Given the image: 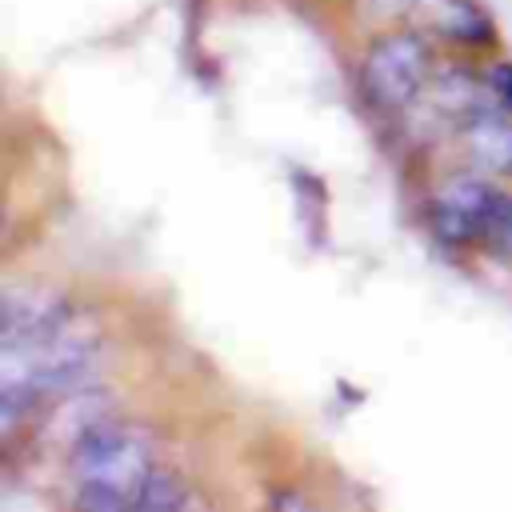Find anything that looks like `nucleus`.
<instances>
[{"mask_svg": "<svg viewBox=\"0 0 512 512\" xmlns=\"http://www.w3.org/2000/svg\"><path fill=\"white\" fill-rule=\"evenodd\" d=\"M428 64H432V52L420 32L380 36L360 64V88L376 108H400L424 88Z\"/></svg>", "mask_w": 512, "mask_h": 512, "instance_id": "2", "label": "nucleus"}, {"mask_svg": "<svg viewBox=\"0 0 512 512\" xmlns=\"http://www.w3.org/2000/svg\"><path fill=\"white\" fill-rule=\"evenodd\" d=\"M64 320H72V308L60 292L52 288H8L4 304H0V340H24V336H40L60 328Z\"/></svg>", "mask_w": 512, "mask_h": 512, "instance_id": "4", "label": "nucleus"}, {"mask_svg": "<svg viewBox=\"0 0 512 512\" xmlns=\"http://www.w3.org/2000/svg\"><path fill=\"white\" fill-rule=\"evenodd\" d=\"M508 196H500L480 176H456L448 180L432 200V228L444 244H476L484 236H496V224L504 216Z\"/></svg>", "mask_w": 512, "mask_h": 512, "instance_id": "3", "label": "nucleus"}, {"mask_svg": "<svg viewBox=\"0 0 512 512\" xmlns=\"http://www.w3.org/2000/svg\"><path fill=\"white\" fill-rule=\"evenodd\" d=\"M192 496H188V488L180 484V476H172L168 468H156L152 476H148V484H144V496H140V508H148V512H172V508H184Z\"/></svg>", "mask_w": 512, "mask_h": 512, "instance_id": "7", "label": "nucleus"}, {"mask_svg": "<svg viewBox=\"0 0 512 512\" xmlns=\"http://www.w3.org/2000/svg\"><path fill=\"white\" fill-rule=\"evenodd\" d=\"M68 468L80 508L124 512L140 508L144 484L156 472V452L144 428L100 416L68 444Z\"/></svg>", "mask_w": 512, "mask_h": 512, "instance_id": "1", "label": "nucleus"}, {"mask_svg": "<svg viewBox=\"0 0 512 512\" xmlns=\"http://www.w3.org/2000/svg\"><path fill=\"white\" fill-rule=\"evenodd\" d=\"M436 28L452 40H464V44H484L492 40V24L488 16L472 4V0H436Z\"/></svg>", "mask_w": 512, "mask_h": 512, "instance_id": "6", "label": "nucleus"}, {"mask_svg": "<svg viewBox=\"0 0 512 512\" xmlns=\"http://www.w3.org/2000/svg\"><path fill=\"white\" fill-rule=\"evenodd\" d=\"M488 92H492L504 108H512V60H496V64L488 68Z\"/></svg>", "mask_w": 512, "mask_h": 512, "instance_id": "8", "label": "nucleus"}, {"mask_svg": "<svg viewBox=\"0 0 512 512\" xmlns=\"http://www.w3.org/2000/svg\"><path fill=\"white\" fill-rule=\"evenodd\" d=\"M496 240H500L504 248H512V200L504 204V216H500V224H496Z\"/></svg>", "mask_w": 512, "mask_h": 512, "instance_id": "9", "label": "nucleus"}, {"mask_svg": "<svg viewBox=\"0 0 512 512\" xmlns=\"http://www.w3.org/2000/svg\"><path fill=\"white\" fill-rule=\"evenodd\" d=\"M464 144L484 172L512 176V108H476L464 120Z\"/></svg>", "mask_w": 512, "mask_h": 512, "instance_id": "5", "label": "nucleus"}]
</instances>
